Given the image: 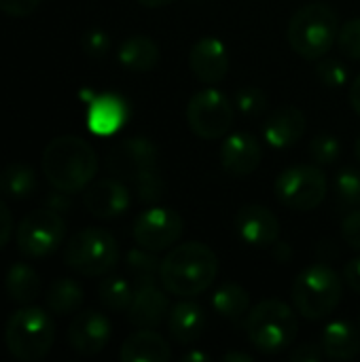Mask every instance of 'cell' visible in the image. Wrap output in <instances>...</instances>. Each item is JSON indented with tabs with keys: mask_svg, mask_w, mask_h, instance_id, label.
<instances>
[{
	"mask_svg": "<svg viewBox=\"0 0 360 362\" xmlns=\"http://www.w3.org/2000/svg\"><path fill=\"white\" fill-rule=\"evenodd\" d=\"M108 170L123 182H132L140 202L163 197L166 185L159 174V151L149 138H127L108 153Z\"/></svg>",
	"mask_w": 360,
	"mask_h": 362,
	"instance_id": "cell-3",
	"label": "cell"
},
{
	"mask_svg": "<svg viewBox=\"0 0 360 362\" xmlns=\"http://www.w3.org/2000/svg\"><path fill=\"white\" fill-rule=\"evenodd\" d=\"M119 358L123 362H168L172 348L157 331L140 329L123 341Z\"/></svg>",
	"mask_w": 360,
	"mask_h": 362,
	"instance_id": "cell-22",
	"label": "cell"
},
{
	"mask_svg": "<svg viewBox=\"0 0 360 362\" xmlns=\"http://www.w3.org/2000/svg\"><path fill=\"white\" fill-rule=\"evenodd\" d=\"M337 45L342 53L350 59H360V17L346 21L339 28Z\"/></svg>",
	"mask_w": 360,
	"mask_h": 362,
	"instance_id": "cell-34",
	"label": "cell"
},
{
	"mask_svg": "<svg viewBox=\"0 0 360 362\" xmlns=\"http://www.w3.org/2000/svg\"><path fill=\"white\" fill-rule=\"evenodd\" d=\"M129 108L127 102L117 93H100L87 106V129L93 136L108 138L121 132L127 123Z\"/></svg>",
	"mask_w": 360,
	"mask_h": 362,
	"instance_id": "cell-18",
	"label": "cell"
},
{
	"mask_svg": "<svg viewBox=\"0 0 360 362\" xmlns=\"http://www.w3.org/2000/svg\"><path fill=\"white\" fill-rule=\"evenodd\" d=\"M40 165L53 189L72 195L85 191L93 182L98 155L87 140L79 136H59L45 146Z\"/></svg>",
	"mask_w": 360,
	"mask_h": 362,
	"instance_id": "cell-2",
	"label": "cell"
},
{
	"mask_svg": "<svg viewBox=\"0 0 360 362\" xmlns=\"http://www.w3.org/2000/svg\"><path fill=\"white\" fill-rule=\"evenodd\" d=\"M134 288L132 284L121 278V276H108L100 282L98 286V299L100 303L110 310V312H117V314H127L132 301H134Z\"/></svg>",
	"mask_w": 360,
	"mask_h": 362,
	"instance_id": "cell-29",
	"label": "cell"
},
{
	"mask_svg": "<svg viewBox=\"0 0 360 362\" xmlns=\"http://www.w3.org/2000/svg\"><path fill=\"white\" fill-rule=\"evenodd\" d=\"M246 337L263 354H280L289 350L297 337V314L280 299H265L246 314Z\"/></svg>",
	"mask_w": 360,
	"mask_h": 362,
	"instance_id": "cell-5",
	"label": "cell"
},
{
	"mask_svg": "<svg viewBox=\"0 0 360 362\" xmlns=\"http://www.w3.org/2000/svg\"><path fill=\"white\" fill-rule=\"evenodd\" d=\"M119 64L129 72H151L159 64V47L153 38L136 34L121 42L119 47Z\"/></svg>",
	"mask_w": 360,
	"mask_h": 362,
	"instance_id": "cell-24",
	"label": "cell"
},
{
	"mask_svg": "<svg viewBox=\"0 0 360 362\" xmlns=\"http://www.w3.org/2000/svg\"><path fill=\"white\" fill-rule=\"evenodd\" d=\"M168 312H170L168 295L157 286V282H153V284L136 286L134 301L127 310V318L138 329H155L168 318Z\"/></svg>",
	"mask_w": 360,
	"mask_h": 362,
	"instance_id": "cell-19",
	"label": "cell"
},
{
	"mask_svg": "<svg viewBox=\"0 0 360 362\" xmlns=\"http://www.w3.org/2000/svg\"><path fill=\"white\" fill-rule=\"evenodd\" d=\"M316 74L318 78L327 85V87H344L346 81H348V70L342 62L337 59H318V66H316Z\"/></svg>",
	"mask_w": 360,
	"mask_h": 362,
	"instance_id": "cell-35",
	"label": "cell"
},
{
	"mask_svg": "<svg viewBox=\"0 0 360 362\" xmlns=\"http://www.w3.org/2000/svg\"><path fill=\"white\" fill-rule=\"evenodd\" d=\"M310 155L316 165H331L342 155V144L331 134H318L310 142Z\"/></svg>",
	"mask_w": 360,
	"mask_h": 362,
	"instance_id": "cell-32",
	"label": "cell"
},
{
	"mask_svg": "<svg viewBox=\"0 0 360 362\" xmlns=\"http://www.w3.org/2000/svg\"><path fill=\"white\" fill-rule=\"evenodd\" d=\"M81 47H83V51H85L89 57L100 59V57H104V55L108 53V49H110V38H108V34L102 32V30H89V32L83 36Z\"/></svg>",
	"mask_w": 360,
	"mask_h": 362,
	"instance_id": "cell-36",
	"label": "cell"
},
{
	"mask_svg": "<svg viewBox=\"0 0 360 362\" xmlns=\"http://www.w3.org/2000/svg\"><path fill=\"white\" fill-rule=\"evenodd\" d=\"M6 293L8 299L19 305L34 303L42 293V282L38 274L28 263H13L6 272Z\"/></svg>",
	"mask_w": 360,
	"mask_h": 362,
	"instance_id": "cell-25",
	"label": "cell"
},
{
	"mask_svg": "<svg viewBox=\"0 0 360 362\" xmlns=\"http://www.w3.org/2000/svg\"><path fill=\"white\" fill-rule=\"evenodd\" d=\"M236 119V106L214 85L191 95L187 104V125L204 140H219L227 136Z\"/></svg>",
	"mask_w": 360,
	"mask_h": 362,
	"instance_id": "cell-10",
	"label": "cell"
},
{
	"mask_svg": "<svg viewBox=\"0 0 360 362\" xmlns=\"http://www.w3.org/2000/svg\"><path fill=\"white\" fill-rule=\"evenodd\" d=\"M327 354L323 350V346H316V344H306V346H297L293 352H291V361L293 362H318L323 361Z\"/></svg>",
	"mask_w": 360,
	"mask_h": 362,
	"instance_id": "cell-39",
	"label": "cell"
},
{
	"mask_svg": "<svg viewBox=\"0 0 360 362\" xmlns=\"http://www.w3.org/2000/svg\"><path fill=\"white\" fill-rule=\"evenodd\" d=\"M66 238V223L59 212L51 208L32 210L21 218L15 231L17 250L28 259H45L53 255Z\"/></svg>",
	"mask_w": 360,
	"mask_h": 362,
	"instance_id": "cell-11",
	"label": "cell"
},
{
	"mask_svg": "<svg viewBox=\"0 0 360 362\" xmlns=\"http://www.w3.org/2000/svg\"><path fill=\"white\" fill-rule=\"evenodd\" d=\"M327 176L320 165H293L286 168L274 182L278 202L293 212H312L327 197Z\"/></svg>",
	"mask_w": 360,
	"mask_h": 362,
	"instance_id": "cell-9",
	"label": "cell"
},
{
	"mask_svg": "<svg viewBox=\"0 0 360 362\" xmlns=\"http://www.w3.org/2000/svg\"><path fill=\"white\" fill-rule=\"evenodd\" d=\"M342 235L346 240V244L354 250L360 252V208L359 210H352L344 223H342Z\"/></svg>",
	"mask_w": 360,
	"mask_h": 362,
	"instance_id": "cell-37",
	"label": "cell"
},
{
	"mask_svg": "<svg viewBox=\"0 0 360 362\" xmlns=\"http://www.w3.org/2000/svg\"><path fill=\"white\" fill-rule=\"evenodd\" d=\"M189 68L197 81L206 85H219L229 72V53L223 40L216 36H204L193 42L189 51Z\"/></svg>",
	"mask_w": 360,
	"mask_h": 362,
	"instance_id": "cell-16",
	"label": "cell"
},
{
	"mask_svg": "<svg viewBox=\"0 0 360 362\" xmlns=\"http://www.w3.org/2000/svg\"><path fill=\"white\" fill-rule=\"evenodd\" d=\"M11 235H13V214L0 195V250L8 244Z\"/></svg>",
	"mask_w": 360,
	"mask_h": 362,
	"instance_id": "cell-40",
	"label": "cell"
},
{
	"mask_svg": "<svg viewBox=\"0 0 360 362\" xmlns=\"http://www.w3.org/2000/svg\"><path fill=\"white\" fill-rule=\"evenodd\" d=\"M339 36L337 13L329 4L301 6L289 21L286 38L297 55L303 59H323Z\"/></svg>",
	"mask_w": 360,
	"mask_h": 362,
	"instance_id": "cell-4",
	"label": "cell"
},
{
	"mask_svg": "<svg viewBox=\"0 0 360 362\" xmlns=\"http://www.w3.org/2000/svg\"><path fill=\"white\" fill-rule=\"evenodd\" d=\"M4 344L17 361H42L55 344V322L40 308H21L6 320Z\"/></svg>",
	"mask_w": 360,
	"mask_h": 362,
	"instance_id": "cell-6",
	"label": "cell"
},
{
	"mask_svg": "<svg viewBox=\"0 0 360 362\" xmlns=\"http://www.w3.org/2000/svg\"><path fill=\"white\" fill-rule=\"evenodd\" d=\"M308 119L295 106H284L272 112L263 125V138L274 148H291L306 134Z\"/></svg>",
	"mask_w": 360,
	"mask_h": 362,
	"instance_id": "cell-20",
	"label": "cell"
},
{
	"mask_svg": "<svg viewBox=\"0 0 360 362\" xmlns=\"http://www.w3.org/2000/svg\"><path fill=\"white\" fill-rule=\"evenodd\" d=\"M182 362H206L210 361V356L206 354V352H187L182 358H180Z\"/></svg>",
	"mask_w": 360,
	"mask_h": 362,
	"instance_id": "cell-45",
	"label": "cell"
},
{
	"mask_svg": "<svg viewBox=\"0 0 360 362\" xmlns=\"http://www.w3.org/2000/svg\"><path fill=\"white\" fill-rule=\"evenodd\" d=\"M83 204L91 216L110 221L127 212L132 195L121 178H100L85 189Z\"/></svg>",
	"mask_w": 360,
	"mask_h": 362,
	"instance_id": "cell-14",
	"label": "cell"
},
{
	"mask_svg": "<svg viewBox=\"0 0 360 362\" xmlns=\"http://www.w3.org/2000/svg\"><path fill=\"white\" fill-rule=\"evenodd\" d=\"M36 191V174L25 163H11L0 170V195L8 199H28Z\"/></svg>",
	"mask_w": 360,
	"mask_h": 362,
	"instance_id": "cell-28",
	"label": "cell"
},
{
	"mask_svg": "<svg viewBox=\"0 0 360 362\" xmlns=\"http://www.w3.org/2000/svg\"><path fill=\"white\" fill-rule=\"evenodd\" d=\"M110 337H112L110 320L95 310L76 314L68 327V344L74 352L83 356L100 354L108 346Z\"/></svg>",
	"mask_w": 360,
	"mask_h": 362,
	"instance_id": "cell-15",
	"label": "cell"
},
{
	"mask_svg": "<svg viewBox=\"0 0 360 362\" xmlns=\"http://www.w3.org/2000/svg\"><path fill=\"white\" fill-rule=\"evenodd\" d=\"M66 195H68V193H62V191L55 189V193L49 197V206H47V208H51V210H55V212H66V210L70 208V204L64 199Z\"/></svg>",
	"mask_w": 360,
	"mask_h": 362,
	"instance_id": "cell-42",
	"label": "cell"
},
{
	"mask_svg": "<svg viewBox=\"0 0 360 362\" xmlns=\"http://www.w3.org/2000/svg\"><path fill=\"white\" fill-rule=\"evenodd\" d=\"M168 333L180 346L195 344L206 333V314L193 301H180L168 312Z\"/></svg>",
	"mask_w": 360,
	"mask_h": 362,
	"instance_id": "cell-21",
	"label": "cell"
},
{
	"mask_svg": "<svg viewBox=\"0 0 360 362\" xmlns=\"http://www.w3.org/2000/svg\"><path fill=\"white\" fill-rule=\"evenodd\" d=\"M342 276H344V282H346L354 293H359L360 295V257L350 259V261L344 265Z\"/></svg>",
	"mask_w": 360,
	"mask_h": 362,
	"instance_id": "cell-41",
	"label": "cell"
},
{
	"mask_svg": "<svg viewBox=\"0 0 360 362\" xmlns=\"http://www.w3.org/2000/svg\"><path fill=\"white\" fill-rule=\"evenodd\" d=\"M263 151L252 134L238 132L225 138L221 146V165L233 178L250 176L261 163Z\"/></svg>",
	"mask_w": 360,
	"mask_h": 362,
	"instance_id": "cell-17",
	"label": "cell"
},
{
	"mask_svg": "<svg viewBox=\"0 0 360 362\" xmlns=\"http://www.w3.org/2000/svg\"><path fill=\"white\" fill-rule=\"evenodd\" d=\"M219 276V257L202 242H189L174 246L159 265V280L163 291L191 299L206 293Z\"/></svg>",
	"mask_w": 360,
	"mask_h": 362,
	"instance_id": "cell-1",
	"label": "cell"
},
{
	"mask_svg": "<svg viewBox=\"0 0 360 362\" xmlns=\"http://www.w3.org/2000/svg\"><path fill=\"white\" fill-rule=\"evenodd\" d=\"M293 305L308 320H323L337 310L344 297V284L335 269L316 263L306 267L293 282Z\"/></svg>",
	"mask_w": 360,
	"mask_h": 362,
	"instance_id": "cell-7",
	"label": "cell"
},
{
	"mask_svg": "<svg viewBox=\"0 0 360 362\" xmlns=\"http://www.w3.org/2000/svg\"><path fill=\"white\" fill-rule=\"evenodd\" d=\"M320 346L331 361H354L360 354V335L350 322L333 320L325 327Z\"/></svg>",
	"mask_w": 360,
	"mask_h": 362,
	"instance_id": "cell-23",
	"label": "cell"
},
{
	"mask_svg": "<svg viewBox=\"0 0 360 362\" xmlns=\"http://www.w3.org/2000/svg\"><path fill=\"white\" fill-rule=\"evenodd\" d=\"M185 231L180 214L172 208L153 206L140 212L134 221V240L140 248L163 252L172 248Z\"/></svg>",
	"mask_w": 360,
	"mask_h": 362,
	"instance_id": "cell-12",
	"label": "cell"
},
{
	"mask_svg": "<svg viewBox=\"0 0 360 362\" xmlns=\"http://www.w3.org/2000/svg\"><path fill=\"white\" fill-rule=\"evenodd\" d=\"M236 231L252 248H272L280 238V221L269 208L246 204L236 214Z\"/></svg>",
	"mask_w": 360,
	"mask_h": 362,
	"instance_id": "cell-13",
	"label": "cell"
},
{
	"mask_svg": "<svg viewBox=\"0 0 360 362\" xmlns=\"http://www.w3.org/2000/svg\"><path fill=\"white\" fill-rule=\"evenodd\" d=\"M142 6L146 8H159V6H166V4H172L174 0H138Z\"/></svg>",
	"mask_w": 360,
	"mask_h": 362,
	"instance_id": "cell-46",
	"label": "cell"
},
{
	"mask_svg": "<svg viewBox=\"0 0 360 362\" xmlns=\"http://www.w3.org/2000/svg\"><path fill=\"white\" fill-rule=\"evenodd\" d=\"M225 362H252L250 354H244V352H227L221 356Z\"/></svg>",
	"mask_w": 360,
	"mask_h": 362,
	"instance_id": "cell-44",
	"label": "cell"
},
{
	"mask_svg": "<svg viewBox=\"0 0 360 362\" xmlns=\"http://www.w3.org/2000/svg\"><path fill=\"white\" fill-rule=\"evenodd\" d=\"M119 259L121 250L115 235L100 227H87L74 233L64 248L66 267L87 278L106 276L117 267Z\"/></svg>",
	"mask_w": 360,
	"mask_h": 362,
	"instance_id": "cell-8",
	"label": "cell"
},
{
	"mask_svg": "<svg viewBox=\"0 0 360 362\" xmlns=\"http://www.w3.org/2000/svg\"><path fill=\"white\" fill-rule=\"evenodd\" d=\"M335 193L346 208H360V170H339V174L335 176Z\"/></svg>",
	"mask_w": 360,
	"mask_h": 362,
	"instance_id": "cell-31",
	"label": "cell"
},
{
	"mask_svg": "<svg viewBox=\"0 0 360 362\" xmlns=\"http://www.w3.org/2000/svg\"><path fill=\"white\" fill-rule=\"evenodd\" d=\"M42 0H0V11L11 17H28L32 15Z\"/></svg>",
	"mask_w": 360,
	"mask_h": 362,
	"instance_id": "cell-38",
	"label": "cell"
},
{
	"mask_svg": "<svg viewBox=\"0 0 360 362\" xmlns=\"http://www.w3.org/2000/svg\"><path fill=\"white\" fill-rule=\"evenodd\" d=\"M155 255H157V252L144 250V248H140V246L127 252V257H125V267H127L129 276L134 278L136 286L157 282L161 261H159Z\"/></svg>",
	"mask_w": 360,
	"mask_h": 362,
	"instance_id": "cell-30",
	"label": "cell"
},
{
	"mask_svg": "<svg viewBox=\"0 0 360 362\" xmlns=\"http://www.w3.org/2000/svg\"><path fill=\"white\" fill-rule=\"evenodd\" d=\"M233 106L244 115V117H259L267 108V95L259 87H244L236 93Z\"/></svg>",
	"mask_w": 360,
	"mask_h": 362,
	"instance_id": "cell-33",
	"label": "cell"
},
{
	"mask_svg": "<svg viewBox=\"0 0 360 362\" xmlns=\"http://www.w3.org/2000/svg\"><path fill=\"white\" fill-rule=\"evenodd\" d=\"M45 301H47L49 312H53L55 316H70L81 310L85 301V291L76 280L59 278L51 282V286L47 288Z\"/></svg>",
	"mask_w": 360,
	"mask_h": 362,
	"instance_id": "cell-26",
	"label": "cell"
},
{
	"mask_svg": "<svg viewBox=\"0 0 360 362\" xmlns=\"http://www.w3.org/2000/svg\"><path fill=\"white\" fill-rule=\"evenodd\" d=\"M350 104H352L354 112L360 117V74L350 85Z\"/></svg>",
	"mask_w": 360,
	"mask_h": 362,
	"instance_id": "cell-43",
	"label": "cell"
},
{
	"mask_svg": "<svg viewBox=\"0 0 360 362\" xmlns=\"http://www.w3.org/2000/svg\"><path fill=\"white\" fill-rule=\"evenodd\" d=\"M212 308L219 316L238 322L250 312V295L244 286L227 282L212 295Z\"/></svg>",
	"mask_w": 360,
	"mask_h": 362,
	"instance_id": "cell-27",
	"label": "cell"
},
{
	"mask_svg": "<svg viewBox=\"0 0 360 362\" xmlns=\"http://www.w3.org/2000/svg\"><path fill=\"white\" fill-rule=\"evenodd\" d=\"M354 151H356V159H359V163H360V136L356 138V146H354Z\"/></svg>",
	"mask_w": 360,
	"mask_h": 362,
	"instance_id": "cell-47",
	"label": "cell"
}]
</instances>
